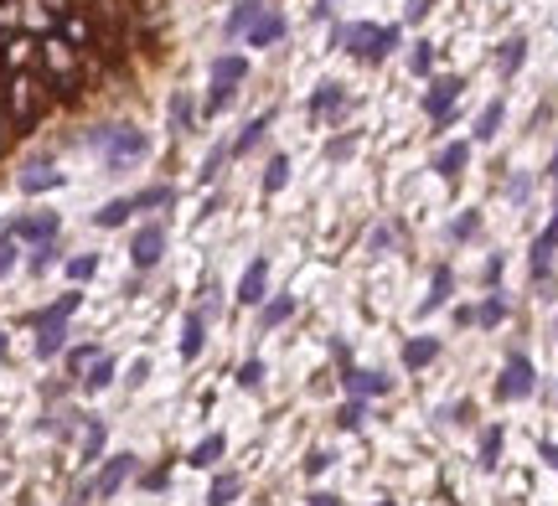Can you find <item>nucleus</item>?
I'll use <instances>...</instances> for the list:
<instances>
[{"label":"nucleus","mask_w":558,"mask_h":506,"mask_svg":"<svg viewBox=\"0 0 558 506\" xmlns=\"http://www.w3.org/2000/svg\"><path fill=\"white\" fill-rule=\"evenodd\" d=\"M88 145L103 155V166L109 170H129L135 161L150 155V140H145V129H135V125H103V129L88 135Z\"/></svg>","instance_id":"nucleus-1"},{"label":"nucleus","mask_w":558,"mask_h":506,"mask_svg":"<svg viewBox=\"0 0 558 506\" xmlns=\"http://www.w3.org/2000/svg\"><path fill=\"white\" fill-rule=\"evenodd\" d=\"M336 47H347L357 63L377 67L383 57H388L393 47H398V26H372V22H351V26H336V37H331Z\"/></svg>","instance_id":"nucleus-2"},{"label":"nucleus","mask_w":558,"mask_h":506,"mask_svg":"<svg viewBox=\"0 0 558 506\" xmlns=\"http://www.w3.org/2000/svg\"><path fill=\"white\" fill-rule=\"evenodd\" d=\"M47 104H52V88H41V78L11 73V83H5V119L11 125H37Z\"/></svg>","instance_id":"nucleus-3"},{"label":"nucleus","mask_w":558,"mask_h":506,"mask_svg":"<svg viewBox=\"0 0 558 506\" xmlns=\"http://www.w3.org/2000/svg\"><path fill=\"white\" fill-rule=\"evenodd\" d=\"M248 78V57H238V52H227V57H217L212 63V93H207V114H223L227 104H233V93H238V83Z\"/></svg>","instance_id":"nucleus-4"},{"label":"nucleus","mask_w":558,"mask_h":506,"mask_svg":"<svg viewBox=\"0 0 558 506\" xmlns=\"http://www.w3.org/2000/svg\"><path fill=\"white\" fill-rule=\"evenodd\" d=\"M37 57L47 63V73L58 78V93H78V47H67L62 37H47V42L37 47Z\"/></svg>","instance_id":"nucleus-5"},{"label":"nucleus","mask_w":558,"mask_h":506,"mask_svg":"<svg viewBox=\"0 0 558 506\" xmlns=\"http://www.w3.org/2000/svg\"><path fill=\"white\" fill-rule=\"evenodd\" d=\"M533 393H537L533 362L522 357V352H512V357H507V367H501V382H496V398H501V403H517V398H533Z\"/></svg>","instance_id":"nucleus-6"},{"label":"nucleus","mask_w":558,"mask_h":506,"mask_svg":"<svg viewBox=\"0 0 558 506\" xmlns=\"http://www.w3.org/2000/svg\"><path fill=\"white\" fill-rule=\"evenodd\" d=\"M58 232H62L58 212H21L5 228V238H16V243H58Z\"/></svg>","instance_id":"nucleus-7"},{"label":"nucleus","mask_w":558,"mask_h":506,"mask_svg":"<svg viewBox=\"0 0 558 506\" xmlns=\"http://www.w3.org/2000/svg\"><path fill=\"white\" fill-rule=\"evenodd\" d=\"M460 88H465V78H460V73H445V78H434L430 93H424V114H430V119H439V125H450Z\"/></svg>","instance_id":"nucleus-8"},{"label":"nucleus","mask_w":558,"mask_h":506,"mask_svg":"<svg viewBox=\"0 0 558 506\" xmlns=\"http://www.w3.org/2000/svg\"><path fill=\"white\" fill-rule=\"evenodd\" d=\"M165 253V228L161 222H145V228H135V243H129V264L135 269H155Z\"/></svg>","instance_id":"nucleus-9"},{"label":"nucleus","mask_w":558,"mask_h":506,"mask_svg":"<svg viewBox=\"0 0 558 506\" xmlns=\"http://www.w3.org/2000/svg\"><path fill=\"white\" fill-rule=\"evenodd\" d=\"M16 187L26 191V196H37V191H58V187H62L58 161H52V155H37V161H26V166H21V176H16Z\"/></svg>","instance_id":"nucleus-10"},{"label":"nucleus","mask_w":558,"mask_h":506,"mask_svg":"<svg viewBox=\"0 0 558 506\" xmlns=\"http://www.w3.org/2000/svg\"><path fill=\"white\" fill-rule=\"evenodd\" d=\"M554 253H558V207H554V222L533 238V279H537V290H548V284H554V275H548Z\"/></svg>","instance_id":"nucleus-11"},{"label":"nucleus","mask_w":558,"mask_h":506,"mask_svg":"<svg viewBox=\"0 0 558 506\" xmlns=\"http://www.w3.org/2000/svg\"><path fill=\"white\" fill-rule=\"evenodd\" d=\"M341 109H347V88H341V83H321L315 93H310L306 114H310V125H326V119H336Z\"/></svg>","instance_id":"nucleus-12"},{"label":"nucleus","mask_w":558,"mask_h":506,"mask_svg":"<svg viewBox=\"0 0 558 506\" xmlns=\"http://www.w3.org/2000/svg\"><path fill=\"white\" fill-rule=\"evenodd\" d=\"M129 475H135V455H114V460H103V470L93 475L88 496H114V491H120Z\"/></svg>","instance_id":"nucleus-13"},{"label":"nucleus","mask_w":558,"mask_h":506,"mask_svg":"<svg viewBox=\"0 0 558 506\" xmlns=\"http://www.w3.org/2000/svg\"><path fill=\"white\" fill-rule=\"evenodd\" d=\"M285 16H279V11H274V5H264V11H259V16H253V26H248L244 37H248V47H274V42H285Z\"/></svg>","instance_id":"nucleus-14"},{"label":"nucleus","mask_w":558,"mask_h":506,"mask_svg":"<svg viewBox=\"0 0 558 506\" xmlns=\"http://www.w3.org/2000/svg\"><path fill=\"white\" fill-rule=\"evenodd\" d=\"M264 284H269V258H253L238 279V305H264Z\"/></svg>","instance_id":"nucleus-15"},{"label":"nucleus","mask_w":558,"mask_h":506,"mask_svg":"<svg viewBox=\"0 0 558 506\" xmlns=\"http://www.w3.org/2000/svg\"><path fill=\"white\" fill-rule=\"evenodd\" d=\"M341 382H347L351 398H383V393L393 388L383 372H357V367H347V372H341Z\"/></svg>","instance_id":"nucleus-16"},{"label":"nucleus","mask_w":558,"mask_h":506,"mask_svg":"<svg viewBox=\"0 0 558 506\" xmlns=\"http://www.w3.org/2000/svg\"><path fill=\"white\" fill-rule=\"evenodd\" d=\"M62 341H67V320H37V357L41 362L58 357Z\"/></svg>","instance_id":"nucleus-17"},{"label":"nucleus","mask_w":558,"mask_h":506,"mask_svg":"<svg viewBox=\"0 0 558 506\" xmlns=\"http://www.w3.org/2000/svg\"><path fill=\"white\" fill-rule=\"evenodd\" d=\"M202 346H207V316H202V310H191L186 326H182V357L197 362V357H202Z\"/></svg>","instance_id":"nucleus-18"},{"label":"nucleus","mask_w":558,"mask_h":506,"mask_svg":"<svg viewBox=\"0 0 558 506\" xmlns=\"http://www.w3.org/2000/svg\"><path fill=\"white\" fill-rule=\"evenodd\" d=\"M465 161H471V145L465 140H455V145L439 150V161H434V170L445 176V181H460V170H465Z\"/></svg>","instance_id":"nucleus-19"},{"label":"nucleus","mask_w":558,"mask_h":506,"mask_svg":"<svg viewBox=\"0 0 558 506\" xmlns=\"http://www.w3.org/2000/svg\"><path fill=\"white\" fill-rule=\"evenodd\" d=\"M434 357H439V336H413L409 346H403V367H409V372L430 367Z\"/></svg>","instance_id":"nucleus-20"},{"label":"nucleus","mask_w":558,"mask_h":506,"mask_svg":"<svg viewBox=\"0 0 558 506\" xmlns=\"http://www.w3.org/2000/svg\"><path fill=\"white\" fill-rule=\"evenodd\" d=\"M522 63H527V37H507L501 52H496V73H501V78H512Z\"/></svg>","instance_id":"nucleus-21"},{"label":"nucleus","mask_w":558,"mask_h":506,"mask_svg":"<svg viewBox=\"0 0 558 506\" xmlns=\"http://www.w3.org/2000/svg\"><path fill=\"white\" fill-rule=\"evenodd\" d=\"M450 290H455V275H450V264H439V269H434V279H430V300L419 305V316H430V310H439V305L450 300Z\"/></svg>","instance_id":"nucleus-22"},{"label":"nucleus","mask_w":558,"mask_h":506,"mask_svg":"<svg viewBox=\"0 0 558 506\" xmlns=\"http://www.w3.org/2000/svg\"><path fill=\"white\" fill-rule=\"evenodd\" d=\"M37 47L41 42H31V37H11V42H5V52H0V63L11 67V73H21V67L37 57Z\"/></svg>","instance_id":"nucleus-23"},{"label":"nucleus","mask_w":558,"mask_h":506,"mask_svg":"<svg viewBox=\"0 0 558 506\" xmlns=\"http://www.w3.org/2000/svg\"><path fill=\"white\" fill-rule=\"evenodd\" d=\"M259 11H264V5H259V0H238V5H233V16H227V22H223L227 42H233V37H244L248 26H253V16H259Z\"/></svg>","instance_id":"nucleus-24"},{"label":"nucleus","mask_w":558,"mask_h":506,"mask_svg":"<svg viewBox=\"0 0 558 506\" xmlns=\"http://www.w3.org/2000/svg\"><path fill=\"white\" fill-rule=\"evenodd\" d=\"M501 119H507V104H501V99H492V104H486L481 114H475V140H496Z\"/></svg>","instance_id":"nucleus-25"},{"label":"nucleus","mask_w":558,"mask_h":506,"mask_svg":"<svg viewBox=\"0 0 558 506\" xmlns=\"http://www.w3.org/2000/svg\"><path fill=\"white\" fill-rule=\"evenodd\" d=\"M129 212H135V202H129V196H114V202H103V207L93 212V222H99V228H124Z\"/></svg>","instance_id":"nucleus-26"},{"label":"nucleus","mask_w":558,"mask_h":506,"mask_svg":"<svg viewBox=\"0 0 558 506\" xmlns=\"http://www.w3.org/2000/svg\"><path fill=\"white\" fill-rule=\"evenodd\" d=\"M269 125H274V114H259V119H248L244 135L233 140V155H248V150H253V145H259V140L269 135Z\"/></svg>","instance_id":"nucleus-27"},{"label":"nucleus","mask_w":558,"mask_h":506,"mask_svg":"<svg viewBox=\"0 0 558 506\" xmlns=\"http://www.w3.org/2000/svg\"><path fill=\"white\" fill-rule=\"evenodd\" d=\"M191 125H197V109H191V99L176 88V93H171V135H186Z\"/></svg>","instance_id":"nucleus-28"},{"label":"nucleus","mask_w":558,"mask_h":506,"mask_svg":"<svg viewBox=\"0 0 558 506\" xmlns=\"http://www.w3.org/2000/svg\"><path fill=\"white\" fill-rule=\"evenodd\" d=\"M109 382H114V362L93 357V362H88V372H83V388H88V393H103Z\"/></svg>","instance_id":"nucleus-29"},{"label":"nucleus","mask_w":558,"mask_h":506,"mask_svg":"<svg viewBox=\"0 0 558 506\" xmlns=\"http://www.w3.org/2000/svg\"><path fill=\"white\" fill-rule=\"evenodd\" d=\"M501 465V423H486L481 434V470H496Z\"/></svg>","instance_id":"nucleus-30"},{"label":"nucleus","mask_w":558,"mask_h":506,"mask_svg":"<svg viewBox=\"0 0 558 506\" xmlns=\"http://www.w3.org/2000/svg\"><path fill=\"white\" fill-rule=\"evenodd\" d=\"M289 316H295V300L279 295V300H269L264 310H259V326H264V331H274V326H285Z\"/></svg>","instance_id":"nucleus-31"},{"label":"nucleus","mask_w":558,"mask_h":506,"mask_svg":"<svg viewBox=\"0 0 558 506\" xmlns=\"http://www.w3.org/2000/svg\"><path fill=\"white\" fill-rule=\"evenodd\" d=\"M78 305H83V295H78V290H67V295H62V300H52L47 310H37V316H31V326H37V320H67L73 310H78Z\"/></svg>","instance_id":"nucleus-32"},{"label":"nucleus","mask_w":558,"mask_h":506,"mask_svg":"<svg viewBox=\"0 0 558 506\" xmlns=\"http://www.w3.org/2000/svg\"><path fill=\"white\" fill-rule=\"evenodd\" d=\"M238 491H244V481H238V475H217V481H212V491H207V506H227L233 502V496H238Z\"/></svg>","instance_id":"nucleus-33"},{"label":"nucleus","mask_w":558,"mask_h":506,"mask_svg":"<svg viewBox=\"0 0 558 506\" xmlns=\"http://www.w3.org/2000/svg\"><path fill=\"white\" fill-rule=\"evenodd\" d=\"M285 181H289V155H274V161L264 166V196L285 191Z\"/></svg>","instance_id":"nucleus-34"},{"label":"nucleus","mask_w":558,"mask_h":506,"mask_svg":"<svg viewBox=\"0 0 558 506\" xmlns=\"http://www.w3.org/2000/svg\"><path fill=\"white\" fill-rule=\"evenodd\" d=\"M129 202H135V212H150V207H171V202H176V191H171V187H145L140 196H129Z\"/></svg>","instance_id":"nucleus-35"},{"label":"nucleus","mask_w":558,"mask_h":506,"mask_svg":"<svg viewBox=\"0 0 558 506\" xmlns=\"http://www.w3.org/2000/svg\"><path fill=\"white\" fill-rule=\"evenodd\" d=\"M475 232H481V212H460L450 222V243H471Z\"/></svg>","instance_id":"nucleus-36"},{"label":"nucleus","mask_w":558,"mask_h":506,"mask_svg":"<svg viewBox=\"0 0 558 506\" xmlns=\"http://www.w3.org/2000/svg\"><path fill=\"white\" fill-rule=\"evenodd\" d=\"M99 275V253H78V258H67V279L73 284H83V279Z\"/></svg>","instance_id":"nucleus-37"},{"label":"nucleus","mask_w":558,"mask_h":506,"mask_svg":"<svg viewBox=\"0 0 558 506\" xmlns=\"http://www.w3.org/2000/svg\"><path fill=\"white\" fill-rule=\"evenodd\" d=\"M362 419H368V403L362 398H351V403H341V408H336V423H341V429H362Z\"/></svg>","instance_id":"nucleus-38"},{"label":"nucleus","mask_w":558,"mask_h":506,"mask_svg":"<svg viewBox=\"0 0 558 506\" xmlns=\"http://www.w3.org/2000/svg\"><path fill=\"white\" fill-rule=\"evenodd\" d=\"M475 320H481V326H501V320H507V300L501 295L481 300V305H475Z\"/></svg>","instance_id":"nucleus-39"},{"label":"nucleus","mask_w":558,"mask_h":506,"mask_svg":"<svg viewBox=\"0 0 558 506\" xmlns=\"http://www.w3.org/2000/svg\"><path fill=\"white\" fill-rule=\"evenodd\" d=\"M223 460V434H207L197 449H191V465H217Z\"/></svg>","instance_id":"nucleus-40"},{"label":"nucleus","mask_w":558,"mask_h":506,"mask_svg":"<svg viewBox=\"0 0 558 506\" xmlns=\"http://www.w3.org/2000/svg\"><path fill=\"white\" fill-rule=\"evenodd\" d=\"M103 449V419H88V429H83V460H99Z\"/></svg>","instance_id":"nucleus-41"},{"label":"nucleus","mask_w":558,"mask_h":506,"mask_svg":"<svg viewBox=\"0 0 558 506\" xmlns=\"http://www.w3.org/2000/svg\"><path fill=\"white\" fill-rule=\"evenodd\" d=\"M62 42H67V47H88V22H83V16H62Z\"/></svg>","instance_id":"nucleus-42"},{"label":"nucleus","mask_w":558,"mask_h":506,"mask_svg":"<svg viewBox=\"0 0 558 506\" xmlns=\"http://www.w3.org/2000/svg\"><path fill=\"white\" fill-rule=\"evenodd\" d=\"M58 264V243H37V253H31V275H47Z\"/></svg>","instance_id":"nucleus-43"},{"label":"nucleus","mask_w":558,"mask_h":506,"mask_svg":"<svg viewBox=\"0 0 558 506\" xmlns=\"http://www.w3.org/2000/svg\"><path fill=\"white\" fill-rule=\"evenodd\" d=\"M259 382H264V362L253 357V362H244V367H238V388H248V393H253Z\"/></svg>","instance_id":"nucleus-44"},{"label":"nucleus","mask_w":558,"mask_h":506,"mask_svg":"<svg viewBox=\"0 0 558 506\" xmlns=\"http://www.w3.org/2000/svg\"><path fill=\"white\" fill-rule=\"evenodd\" d=\"M409 67H413V73H419V78H424V73H430V67H434V42H419V47H413Z\"/></svg>","instance_id":"nucleus-45"},{"label":"nucleus","mask_w":558,"mask_h":506,"mask_svg":"<svg viewBox=\"0 0 558 506\" xmlns=\"http://www.w3.org/2000/svg\"><path fill=\"white\" fill-rule=\"evenodd\" d=\"M351 150H357V135H336V140L326 145V161H347Z\"/></svg>","instance_id":"nucleus-46"},{"label":"nucleus","mask_w":558,"mask_h":506,"mask_svg":"<svg viewBox=\"0 0 558 506\" xmlns=\"http://www.w3.org/2000/svg\"><path fill=\"white\" fill-rule=\"evenodd\" d=\"M227 155H233V145H217L212 155H207V166H202V181H212V176L223 170V161H227Z\"/></svg>","instance_id":"nucleus-47"},{"label":"nucleus","mask_w":558,"mask_h":506,"mask_svg":"<svg viewBox=\"0 0 558 506\" xmlns=\"http://www.w3.org/2000/svg\"><path fill=\"white\" fill-rule=\"evenodd\" d=\"M16 269V238H0V279Z\"/></svg>","instance_id":"nucleus-48"},{"label":"nucleus","mask_w":558,"mask_h":506,"mask_svg":"<svg viewBox=\"0 0 558 506\" xmlns=\"http://www.w3.org/2000/svg\"><path fill=\"white\" fill-rule=\"evenodd\" d=\"M326 465H331V455H326V449H310V460H306V475H321Z\"/></svg>","instance_id":"nucleus-49"},{"label":"nucleus","mask_w":558,"mask_h":506,"mask_svg":"<svg viewBox=\"0 0 558 506\" xmlns=\"http://www.w3.org/2000/svg\"><path fill=\"white\" fill-rule=\"evenodd\" d=\"M99 357V352H93V346H78V352H73V357H67V367H73V372H83V367H88V362Z\"/></svg>","instance_id":"nucleus-50"},{"label":"nucleus","mask_w":558,"mask_h":506,"mask_svg":"<svg viewBox=\"0 0 558 506\" xmlns=\"http://www.w3.org/2000/svg\"><path fill=\"white\" fill-rule=\"evenodd\" d=\"M430 5H434V0H409V22H424V16H430Z\"/></svg>","instance_id":"nucleus-51"},{"label":"nucleus","mask_w":558,"mask_h":506,"mask_svg":"<svg viewBox=\"0 0 558 506\" xmlns=\"http://www.w3.org/2000/svg\"><path fill=\"white\" fill-rule=\"evenodd\" d=\"M537 455H543V460H548V465L558 470V444H554V440H543V444H537Z\"/></svg>","instance_id":"nucleus-52"},{"label":"nucleus","mask_w":558,"mask_h":506,"mask_svg":"<svg viewBox=\"0 0 558 506\" xmlns=\"http://www.w3.org/2000/svg\"><path fill=\"white\" fill-rule=\"evenodd\" d=\"M517 196V202H527V191H533V181H527V176H522V181H512V187H507Z\"/></svg>","instance_id":"nucleus-53"},{"label":"nucleus","mask_w":558,"mask_h":506,"mask_svg":"<svg viewBox=\"0 0 558 506\" xmlns=\"http://www.w3.org/2000/svg\"><path fill=\"white\" fill-rule=\"evenodd\" d=\"M145 378H150V362H145V357H140V362H135V372H129V382H135V388H140V382H145Z\"/></svg>","instance_id":"nucleus-54"},{"label":"nucleus","mask_w":558,"mask_h":506,"mask_svg":"<svg viewBox=\"0 0 558 506\" xmlns=\"http://www.w3.org/2000/svg\"><path fill=\"white\" fill-rule=\"evenodd\" d=\"M310 506H341V502H336V496H326V491H315V496H310Z\"/></svg>","instance_id":"nucleus-55"},{"label":"nucleus","mask_w":558,"mask_h":506,"mask_svg":"<svg viewBox=\"0 0 558 506\" xmlns=\"http://www.w3.org/2000/svg\"><path fill=\"white\" fill-rule=\"evenodd\" d=\"M5 140H11V119L0 114V150H5Z\"/></svg>","instance_id":"nucleus-56"},{"label":"nucleus","mask_w":558,"mask_h":506,"mask_svg":"<svg viewBox=\"0 0 558 506\" xmlns=\"http://www.w3.org/2000/svg\"><path fill=\"white\" fill-rule=\"evenodd\" d=\"M5 83H11V67L0 63V99H5Z\"/></svg>","instance_id":"nucleus-57"},{"label":"nucleus","mask_w":558,"mask_h":506,"mask_svg":"<svg viewBox=\"0 0 558 506\" xmlns=\"http://www.w3.org/2000/svg\"><path fill=\"white\" fill-rule=\"evenodd\" d=\"M0 357H5V331H0Z\"/></svg>","instance_id":"nucleus-58"},{"label":"nucleus","mask_w":558,"mask_h":506,"mask_svg":"<svg viewBox=\"0 0 558 506\" xmlns=\"http://www.w3.org/2000/svg\"><path fill=\"white\" fill-rule=\"evenodd\" d=\"M548 170H558V150H554V166H548Z\"/></svg>","instance_id":"nucleus-59"},{"label":"nucleus","mask_w":558,"mask_h":506,"mask_svg":"<svg viewBox=\"0 0 558 506\" xmlns=\"http://www.w3.org/2000/svg\"><path fill=\"white\" fill-rule=\"evenodd\" d=\"M377 506H393V502H377Z\"/></svg>","instance_id":"nucleus-60"}]
</instances>
